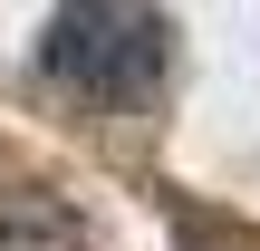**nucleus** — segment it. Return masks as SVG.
<instances>
[{
    "label": "nucleus",
    "mask_w": 260,
    "mask_h": 251,
    "mask_svg": "<svg viewBox=\"0 0 260 251\" xmlns=\"http://www.w3.org/2000/svg\"><path fill=\"white\" fill-rule=\"evenodd\" d=\"M39 68L96 106H125V97H154L164 77V19L145 0H58L48 39H39Z\"/></svg>",
    "instance_id": "nucleus-1"
},
{
    "label": "nucleus",
    "mask_w": 260,
    "mask_h": 251,
    "mask_svg": "<svg viewBox=\"0 0 260 251\" xmlns=\"http://www.w3.org/2000/svg\"><path fill=\"white\" fill-rule=\"evenodd\" d=\"M0 251H96V242H87L77 203H58L39 184H10L0 193Z\"/></svg>",
    "instance_id": "nucleus-2"
}]
</instances>
